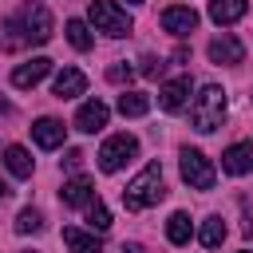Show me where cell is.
<instances>
[{
    "mask_svg": "<svg viewBox=\"0 0 253 253\" xmlns=\"http://www.w3.org/2000/svg\"><path fill=\"white\" fill-rule=\"evenodd\" d=\"M166 198V186H162V162H146L123 190V206L126 210H150Z\"/></svg>",
    "mask_w": 253,
    "mask_h": 253,
    "instance_id": "cell-1",
    "label": "cell"
},
{
    "mask_svg": "<svg viewBox=\"0 0 253 253\" xmlns=\"http://www.w3.org/2000/svg\"><path fill=\"white\" fill-rule=\"evenodd\" d=\"M225 91L217 87V83H206L198 95H194V107H190V123H194V130H202V134H210V130H217L221 123H225Z\"/></svg>",
    "mask_w": 253,
    "mask_h": 253,
    "instance_id": "cell-2",
    "label": "cell"
},
{
    "mask_svg": "<svg viewBox=\"0 0 253 253\" xmlns=\"http://www.w3.org/2000/svg\"><path fill=\"white\" fill-rule=\"evenodd\" d=\"M87 16H91V28L103 32V36H111V40L130 36V28H134V20L126 16V8H119L115 0H91L87 4Z\"/></svg>",
    "mask_w": 253,
    "mask_h": 253,
    "instance_id": "cell-3",
    "label": "cell"
},
{
    "mask_svg": "<svg viewBox=\"0 0 253 253\" xmlns=\"http://www.w3.org/2000/svg\"><path fill=\"white\" fill-rule=\"evenodd\" d=\"M12 20H16L24 43H47V40H51V12H47L40 0H28Z\"/></svg>",
    "mask_w": 253,
    "mask_h": 253,
    "instance_id": "cell-4",
    "label": "cell"
},
{
    "mask_svg": "<svg viewBox=\"0 0 253 253\" xmlns=\"http://www.w3.org/2000/svg\"><path fill=\"white\" fill-rule=\"evenodd\" d=\"M134 154H138V138H134V134H111V138L99 146V170H103V174H115V170H123Z\"/></svg>",
    "mask_w": 253,
    "mask_h": 253,
    "instance_id": "cell-5",
    "label": "cell"
},
{
    "mask_svg": "<svg viewBox=\"0 0 253 253\" xmlns=\"http://www.w3.org/2000/svg\"><path fill=\"white\" fill-rule=\"evenodd\" d=\"M182 178L190 182V190H213L217 170H213V162H210L202 150L186 146V150H182Z\"/></svg>",
    "mask_w": 253,
    "mask_h": 253,
    "instance_id": "cell-6",
    "label": "cell"
},
{
    "mask_svg": "<svg viewBox=\"0 0 253 253\" xmlns=\"http://www.w3.org/2000/svg\"><path fill=\"white\" fill-rule=\"evenodd\" d=\"M107 119H111L107 103H99V99H87V103L75 111V130H83V134H95V130H103V126H107Z\"/></svg>",
    "mask_w": 253,
    "mask_h": 253,
    "instance_id": "cell-7",
    "label": "cell"
},
{
    "mask_svg": "<svg viewBox=\"0 0 253 253\" xmlns=\"http://www.w3.org/2000/svg\"><path fill=\"white\" fill-rule=\"evenodd\" d=\"M162 28H166L170 36H190V32L198 28V12L186 8V4H170V8L162 12Z\"/></svg>",
    "mask_w": 253,
    "mask_h": 253,
    "instance_id": "cell-8",
    "label": "cell"
},
{
    "mask_svg": "<svg viewBox=\"0 0 253 253\" xmlns=\"http://www.w3.org/2000/svg\"><path fill=\"white\" fill-rule=\"evenodd\" d=\"M47 71H51V59H47V55H36V59H28V63H20V67L12 71V87L28 91V87H36Z\"/></svg>",
    "mask_w": 253,
    "mask_h": 253,
    "instance_id": "cell-9",
    "label": "cell"
},
{
    "mask_svg": "<svg viewBox=\"0 0 253 253\" xmlns=\"http://www.w3.org/2000/svg\"><path fill=\"white\" fill-rule=\"evenodd\" d=\"M221 170L233 174V178L249 174V170H253V142H233V146L221 154Z\"/></svg>",
    "mask_w": 253,
    "mask_h": 253,
    "instance_id": "cell-10",
    "label": "cell"
},
{
    "mask_svg": "<svg viewBox=\"0 0 253 253\" xmlns=\"http://www.w3.org/2000/svg\"><path fill=\"white\" fill-rule=\"evenodd\" d=\"M210 59H213V63H229V67H233V63H241V59H245V47H241V40H237V36H229V32H225V36L210 40Z\"/></svg>",
    "mask_w": 253,
    "mask_h": 253,
    "instance_id": "cell-11",
    "label": "cell"
},
{
    "mask_svg": "<svg viewBox=\"0 0 253 253\" xmlns=\"http://www.w3.org/2000/svg\"><path fill=\"white\" fill-rule=\"evenodd\" d=\"M87 91V75L79 71V67H63L59 75H55V83H51V95L55 99H75V95H83Z\"/></svg>",
    "mask_w": 253,
    "mask_h": 253,
    "instance_id": "cell-12",
    "label": "cell"
},
{
    "mask_svg": "<svg viewBox=\"0 0 253 253\" xmlns=\"http://www.w3.org/2000/svg\"><path fill=\"white\" fill-rule=\"evenodd\" d=\"M63 134H67V126L59 123V119H36L32 123V138H36V146H43V150H55L59 142H63Z\"/></svg>",
    "mask_w": 253,
    "mask_h": 253,
    "instance_id": "cell-13",
    "label": "cell"
},
{
    "mask_svg": "<svg viewBox=\"0 0 253 253\" xmlns=\"http://www.w3.org/2000/svg\"><path fill=\"white\" fill-rule=\"evenodd\" d=\"M59 198H63V206H91V202H95V186H91L87 174H75V178L63 182Z\"/></svg>",
    "mask_w": 253,
    "mask_h": 253,
    "instance_id": "cell-14",
    "label": "cell"
},
{
    "mask_svg": "<svg viewBox=\"0 0 253 253\" xmlns=\"http://www.w3.org/2000/svg\"><path fill=\"white\" fill-rule=\"evenodd\" d=\"M186 95H190V75H178V79H170V83L158 87V107L162 111H182Z\"/></svg>",
    "mask_w": 253,
    "mask_h": 253,
    "instance_id": "cell-15",
    "label": "cell"
},
{
    "mask_svg": "<svg viewBox=\"0 0 253 253\" xmlns=\"http://www.w3.org/2000/svg\"><path fill=\"white\" fill-rule=\"evenodd\" d=\"M249 12V0H210V20L213 24H237Z\"/></svg>",
    "mask_w": 253,
    "mask_h": 253,
    "instance_id": "cell-16",
    "label": "cell"
},
{
    "mask_svg": "<svg viewBox=\"0 0 253 253\" xmlns=\"http://www.w3.org/2000/svg\"><path fill=\"white\" fill-rule=\"evenodd\" d=\"M63 245H67L71 253H103V241H99L95 233L75 229V225H67V229H63Z\"/></svg>",
    "mask_w": 253,
    "mask_h": 253,
    "instance_id": "cell-17",
    "label": "cell"
},
{
    "mask_svg": "<svg viewBox=\"0 0 253 253\" xmlns=\"http://www.w3.org/2000/svg\"><path fill=\"white\" fill-rule=\"evenodd\" d=\"M150 111V95L146 91H123L119 95V115L123 119H142Z\"/></svg>",
    "mask_w": 253,
    "mask_h": 253,
    "instance_id": "cell-18",
    "label": "cell"
},
{
    "mask_svg": "<svg viewBox=\"0 0 253 253\" xmlns=\"http://www.w3.org/2000/svg\"><path fill=\"white\" fill-rule=\"evenodd\" d=\"M4 166H8L16 178H32V170H36V162H32V154H28L24 146H8V150H4Z\"/></svg>",
    "mask_w": 253,
    "mask_h": 253,
    "instance_id": "cell-19",
    "label": "cell"
},
{
    "mask_svg": "<svg viewBox=\"0 0 253 253\" xmlns=\"http://www.w3.org/2000/svg\"><path fill=\"white\" fill-rule=\"evenodd\" d=\"M190 233H194V221H190V213H170V221H166V237L174 241V245H186L190 241Z\"/></svg>",
    "mask_w": 253,
    "mask_h": 253,
    "instance_id": "cell-20",
    "label": "cell"
},
{
    "mask_svg": "<svg viewBox=\"0 0 253 253\" xmlns=\"http://www.w3.org/2000/svg\"><path fill=\"white\" fill-rule=\"evenodd\" d=\"M198 237H202V245H206V249H217V245L225 241V221H221L217 213H213V217H206V221H202V229H198Z\"/></svg>",
    "mask_w": 253,
    "mask_h": 253,
    "instance_id": "cell-21",
    "label": "cell"
},
{
    "mask_svg": "<svg viewBox=\"0 0 253 253\" xmlns=\"http://www.w3.org/2000/svg\"><path fill=\"white\" fill-rule=\"evenodd\" d=\"M67 40H71L75 51H87V47L95 43V36H91V28H87L83 20H67Z\"/></svg>",
    "mask_w": 253,
    "mask_h": 253,
    "instance_id": "cell-22",
    "label": "cell"
},
{
    "mask_svg": "<svg viewBox=\"0 0 253 253\" xmlns=\"http://www.w3.org/2000/svg\"><path fill=\"white\" fill-rule=\"evenodd\" d=\"M87 225H91V233H107L111 229V213H107L103 202H91L87 206Z\"/></svg>",
    "mask_w": 253,
    "mask_h": 253,
    "instance_id": "cell-23",
    "label": "cell"
},
{
    "mask_svg": "<svg viewBox=\"0 0 253 253\" xmlns=\"http://www.w3.org/2000/svg\"><path fill=\"white\" fill-rule=\"evenodd\" d=\"M43 229V213L40 210H20L16 213V233H40Z\"/></svg>",
    "mask_w": 253,
    "mask_h": 253,
    "instance_id": "cell-24",
    "label": "cell"
},
{
    "mask_svg": "<svg viewBox=\"0 0 253 253\" xmlns=\"http://www.w3.org/2000/svg\"><path fill=\"white\" fill-rule=\"evenodd\" d=\"M130 75H134L130 63H115V67H107V79H111V83H130Z\"/></svg>",
    "mask_w": 253,
    "mask_h": 253,
    "instance_id": "cell-25",
    "label": "cell"
},
{
    "mask_svg": "<svg viewBox=\"0 0 253 253\" xmlns=\"http://www.w3.org/2000/svg\"><path fill=\"white\" fill-rule=\"evenodd\" d=\"M162 67H166V63H162L158 55H142V67H138V71H142V75H162Z\"/></svg>",
    "mask_w": 253,
    "mask_h": 253,
    "instance_id": "cell-26",
    "label": "cell"
},
{
    "mask_svg": "<svg viewBox=\"0 0 253 253\" xmlns=\"http://www.w3.org/2000/svg\"><path fill=\"white\" fill-rule=\"evenodd\" d=\"M79 162H83V150H67L63 166H67V170H79Z\"/></svg>",
    "mask_w": 253,
    "mask_h": 253,
    "instance_id": "cell-27",
    "label": "cell"
},
{
    "mask_svg": "<svg viewBox=\"0 0 253 253\" xmlns=\"http://www.w3.org/2000/svg\"><path fill=\"white\" fill-rule=\"evenodd\" d=\"M123 253H142V245H134V241H130V245H123Z\"/></svg>",
    "mask_w": 253,
    "mask_h": 253,
    "instance_id": "cell-28",
    "label": "cell"
},
{
    "mask_svg": "<svg viewBox=\"0 0 253 253\" xmlns=\"http://www.w3.org/2000/svg\"><path fill=\"white\" fill-rule=\"evenodd\" d=\"M4 198H8V182L0 178V202H4Z\"/></svg>",
    "mask_w": 253,
    "mask_h": 253,
    "instance_id": "cell-29",
    "label": "cell"
},
{
    "mask_svg": "<svg viewBox=\"0 0 253 253\" xmlns=\"http://www.w3.org/2000/svg\"><path fill=\"white\" fill-rule=\"evenodd\" d=\"M20 253H40V249H20Z\"/></svg>",
    "mask_w": 253,
    "mask_h": 253,
    "instance_id": "cell-30",
    "label": "cell"
},
{
    "mask_svg": "<svg viewBox=\"0 0 253 253\" xmlns=\"http://www.w3.org/2000/svg\"><path fill=\"white\" fill-rule=\"evenodd\" d=\"M126 4H142V0H126Z\"/></svg>",
    "mask_w": 253,
    "mask_h": 253,
    "instance_id": "cell-31",
    "label": "cell"
},
{
    "mask_svg": "<svg viewBox=\"0 0 253 253\" xmlns=\"http://www.w3.org/2000/svg\"><path fill=\"white\" fill-rule=\"evenodd\" d=\"M241 253H249V249H241Z\"/></svg>",
    "mask_w": 253,
    "mask_h": 253,
    "instance_id": "cell-32",
    "label": "cell"
}]
</instances>
